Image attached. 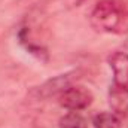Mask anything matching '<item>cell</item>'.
Listing matches in <instances>:
<instances>
[{"label":"cell","mask_w":128,"mask_h":128,"mask_svg":"<svg viewBox=\"0 0 128 128\" xmlns=\"http://www.w3.org/2000/svg\"><path fill=\"white\" fill-rule=\"evenodd\" d=\"M90 22L100 33H125L128 32V9L116 0H101L91 10Z\"/></svg>","instance_id":"cell-1"},{"label":"cell","mask_w":128,"mask_h":128,"mask_svg":"<svg viewBox=\"0 0 128 128\" xmlns=\"http://www.w3.org/2000/svg\"><path fill=\"white\" fill-rule=\"evenodd\" d=\"M92 92L82 85H70L58 96V101L64 109L72 112H79L86 109L92 103Z\"/></svg>","instance_id":"cell-2"},{"label":"cell","mask_w":128,"mask_h":128,"mask_svg":"<svg viewBox=\"0 0 128 128\" xmlns=\"http://www.w3.org/2000/svg\"><path fill=\"white\" fill-rule=\"evenodd\" d=\"M107 63L113 72V84L128 86V54L115 51L107 57Z\"/></svg>","instance_id":"cell-3"},{"label":"cell","mask_w":128,"mask_h":128,"mask_svg":"<svg viewBox=\"0 0 128 128\" xmlns=\"http://www.w3.org/2000/svg\"><path fill=\"white\" fill-rule=\"evenodd\" d=\"M74 72H72V73H66V74H60V76H57V78H54V79H49L48 82H45L40 88H39V96L43 97V98H48V97L51 96H55V94H61L64 90H67L70 85H72V82H73V79H74Z\"/></svg>","instance_id":"cell-4"},{"label":"cell","mask_w":128,"mask_h":128,"mask_svg":"<svg viewBox=\"0 0 128 128\" xmlns=\"http://www.w3.org/2000/svg\"><path fill=\"white\" fill-rule=\"evenodd\" d=\"M109 104L113 113L127 116L128 115V86L113 84L109 90Z\"/></svg>","instance_id":"cell-5"},{"label":"cell","mask_w":128,"mask_h":128,"mask_svg":"<svg viewBox=\"0 0 128 128\" xmlns=\"http://www.w3.org/2000/svg\"><path fill=\"white\" fill-rule=\"evenodd\" d=\"M92 125L96 128H121L122 121L113 112H101L92 118Z\"/></svg>","instance_id":"cell-6"},{"label":"cell","mask_w":128,"mask_h":128,"mask_svg":"<svg viewBox=\"0 0 128 128\" xmlns=\"http://www.w3.org/2000/svg\"><path fill=\"white\" fill-rule=\"evenodd\" d=\"M58 125L60 128H88V122L80 113L70 112L60 119Z\"/></svg>","instance_id":"cell-7"},{"label":"cell","mask_w":128,"mask_h":128,"mask_svg":"<svg viewBox=\"0 0 128 128\" xmlns=\"http://www.w3.org/2000/svg\"><path fill=\"white\" fill-rule=\"evenodd\" d=\"M124 46H125V48H127V49H128V37H127V39H125V42H124Z\"/></svg>","instance_id":"cell-8"},{"label":"cell","mask_w":128,"mask_h":128,"mask_svg":"<svg viewBox=\"0 0 128 128\" xmlns=\"http://www.w3.org/2000/svg\"><path fill=\"white\" fill-rule=\"evenodd\" d=\"M82 2H85V0H76V3L79 4V3H82Z\"/></svg>","instance_id":"cell-9"},{"label":"cell","mask_w":128,"mask_h":128,"mask_svg":"<svg viewBox=\"0 0 128 128\" xmlns=\"http://www.w3.org/2000/svg\"><path fill=\"white\" fill-rule=\"evenodd\" d=\"M125 118H127V121H128V115H127V116H125Z\"/></svg>","instance_id":"cell-10"}]
</instances>
